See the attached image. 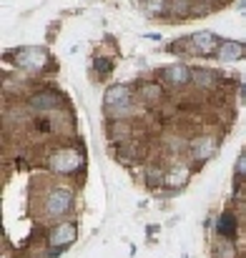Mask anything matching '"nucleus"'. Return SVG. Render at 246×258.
<instances>
[{
  "label": "nucleus",
  "instance_id": "20e7f679",
  "mask_svg": "<svg viewBox=\"0 0 246 258\" xmlns=\"http://www.w3.org/2000/svg\"><path fill=\"white\" fill-rule=\"evenodd\" d=\"M219 48H221V45H219V38H216L211 30H199V33H193L191 40H188V50L196 53V55H201V58L214 55Z\"/></svg>",
  "mask_w": 246,
  "mask_h": 258
},
{
  "label": "nucleus",
  "instance_id": "0eeeda50",
  "mask_svg": "<svg viewBox=\"0 0 246 258\" xmlns=\"http://www.w3.org/2000/svg\"><path fill=\"white\" fill-rule=\"evenodd\" d=\"M58 103H61V98L56 95V93H51V90H43V93H35L33 98H30V110L33 113H48V110H53V108H58Z\"/></svg>",
  "mask_w": 246,
  "mask_h": 258
},
{
  "label": "nucleus",
  "instance_id": "dca6fc26",
  "mask_svg": "<svg viewBox=\"0 0 246 258\" xmlns=\"http://www.w3.org/2000/svg\"><path fill=\"white\" fill-rule=\"evenodd\" d=\"M93 66H95V73H98V76H108V73L113 71V60H111V58H95Z\"/></svg>",
  "mask_w": 246,
  "mask_h": 258
},
{
  "label": "nucleus",
  "instance_id": "9d476101",
  "mask_svg": "<svg viewBox=\"0 0 246 258\" xmlns=\"http://www.w3.org/2000/svg\"><path fill=\"white\" fill-rule=\"evenodd\" d=\"M191 153H193L196 161H209L216 153V138H199V141H193Z\"/></svg>",
  "mask_w": 246,
  "mask_h": 258
},
{
  "label": "nucleus",
  "instance_id": "4468645a",
  "mask_svg": "<svg viewBox=\"0 0 246 258\" xmlns=\"http://www.w3.org/2000/svg\"><path fill=\"white\" fill-rule=\"evenodd\" d=\"M138 95H141L143 103H156L161 98V88L156 86V83H143V86L138 88Z\"/></svg>",
  "mask_w": 246,
  "mask_h": 258
},
{
  "label": "nucleus",
  "instance_id": "9b49d317",
  "mask_svg": "<svg viewBox=\"0 0 246 258\" xmlns=\"http://www.w3.org/2000/svg\"><path fill=\"white\" fill-rule=\"evenodd\" d=\"M216 233L221 236V238H236V216L231 213V211H226V213H221V218H219V226H216Z\"/></svg>",
  "mask_w": 246,
  "mask_h": 258
},
{
  "label": "nucleus",
  "instance_id": "ddd939ff",
  "mask_svg": "<svg viewBox=\"0 0 246 258\" xmlns=\"http://www.w3.org/2000/svg\"><path fill=\"white\" fill-rule=\"evenodd\" d=\"M193 81H196V86H201V88H214L216 81H219V76H216L214 71L199 68V71H193Z\"/></svg>",
  "mask_w": 246,
  "mask_h": 258
},
{
  "label": "nucleus",
  "instance_id": "39448f33",
  "mask_svg": "<svg viewBox=\"0 0 246 258\" xmlns=\"http://www.w3.org/2000/svg\"><path fill=\"white\" fill-rule=\"evenodd\" d=\"M48 63V55L43 48H18L15 50V66L25 68V71H43Z\"/></svg>",
  "mask_w": 246,
  "mask_h": 258
},
{
  "label": "nucleus",
  "instance_id": "f03ea898",
  "mask_svg": "<svg viewBox=\"0 0 246 258\" xmlns=\"http://www.w3.org/2000/svg\"><path fill=\"white\" fill-rule=\"evenodd\" d=\"M48 166H51V171L71 175V173H76L83 166V153L76 151V148H61V151H56L51 156V163Z\"/></svg>",
  "mask_w": 246,
  "mask_h": 258
},
{
  "label": "nucleus",
  "instance_id": "6e6552de",
  "mask_svg": "<svg viewBox=\"0 0 246 258\" xmlns=\"http://www.w3.org/2000/svg\"><path fill=\"white\" fill-rule=\"evenodd\" d=\"M166 83L171 86H186L188 81H193V71H188L183 63H176V66H168L164 71Z\"/></svg>",
  "mask_w": 246,
  "mask_h": 258
},
{
  "label": "nucleus",
  "instance_id": "423d86ee",
  "mask_svg": "<svg viewBox=\"0 0 246 258\" xmlns=\"http://www.w3.org/2000/svg\"><path fill=\"white\" fill-rule=\"evenodd\" d=\"M76 236H78V228H76V223H58L56 228H53V233H51V246L53 248H68L73 241H76Z\"/></svg>",
  "mask_w": 246,
  "mask_h": 258
},
{
  "label": "nucleus",
  "instance_id": "f8f14e48",
  "mask_svg": "<svg viewBox=\"0 0 246 258\" xmlns=\"http://www.w3.org/2000/svg\"><path fill=\"white\" fill-rule=\"evenodd\" d=\"M186 178H188V168L186 166H176V168H171L168 175H166L164 183H168L171 188H176V185H183L186 183Z\"/></svg>",
  "mask_w": 246,
  "mask_h": 258
},
{
  "label": "nucleus",
  "instance_id": "f3484780",
  "mask_svg": "<svg viewBox=\"0 0 246 258\" xmlns=\"http://www.w3.org/2000/svg\"><path fill=\"white\" fill-rule=\"evenodd\" d=\"M166 8L168 5H166L164 0H149V13H154V15H161Z\"/></svg>",
  "mask_w": 246,
  "mask_h": 258
},
{
  "label": "nucleus",
  "instance_id": "1a4fd4ad",
  "mask_svg": "<svg viewBox=\"0 0 246 258\" xmlns=\"http://www.w3.org/2000/svg\"><path fill=\"white\" fill-rule=\"evenodd\" d=\"M244 55H246V45L236 43V40H226L219 48V60H224V63H234V60H239Z\"/></svg>",
  "mask_w": 246,
  "mask_h": 258
},
{
  "label": "nucleus",
  "instance_id": "a211bd4d",
  "mask_svg": "<svg viewBox=\"0 0 246 258\" xmlns=\"http://www.w3.org/2000/svg\"><path fill=\"white\" fill-rule=\"evenodd\" d=\"M146 178H149V183H151V185H159V183H161V171L149 168V175H146Z\"/></svg>",
  "mask_w": 246,
  "mask_h": 258
},
{
  "label": "nucleus",
  "instance_id": "2eb2a0df",
  "mask_svg": "<svg viewBox=\"0 0 246 258\" xmlns=\"http://www.w3.org/2000/svg\"><path fill=\"white\" fill-rule=\"evenodd\" d=\"M168 10H171L173 15L183 18V15L191 13V3H188V0H171V3H168Z\"/></svg>",
  "mask_w": 246,
  "mask_h": 258
},
{
  "label": "nucleus",
  "instance_id": "aec40b11",
  "mask_svg": "<svg viewBox=\"0 0 246 258\" xmlns=\"http://www.w3.org/2000/svg\"><path fill=\"white\" fill-rule=\"evenodd\" d=\"M239 8L244 10V8H246V0H239Z\"/></svg>",
  "mask_w": 246,
  "mask_h": 258
},
{
  "label": "nucleus",
  "instance_id": "6ab92c4d",
  "mask_svg": "<svg viewBox=\"0 0 246 258\" xmlns=\"http://www.w3.org/2000/svg\"><path fill=\"white\" fill-rule=\"evenodd\" d=\"M236 175H246V153L236 161Z\"/></svg>",
  "mask_w": 246,
  "mask_h": 258
},
{
  "label": "nucleus",
  "instance_id": "f257e3e1",
  "mask_svg": "<svg viewBox=\"0 0 246 258\" xmlns=\"http://www.w3.org/2000/svg\"><path fill=\"white\" fill-rule=\"evenodd\" d=\"M103 103H106V110L111 115H116V118L126 115L133 110V90H131V86H123V83L111 86L103 95Z\"/></svg>",
  "mask_w": 246,
  "mask_h": 258
},
{
  "label": "nucleus",
  "instance_id": "7ed1b4c3",
  "mask_svg": "<svg viewBox=\"0 0 246 258\" xmlns=\"http://www.w3.org/2000/svg\"><path fill=\"white\" fill-rule=\"evenodd\" d=\"M73 203H76V198H73V193L68 188H56L45 198V213L51 218H61V216H66L73 208Z\"/></svg>",
  "mask_w": 246,
  "mask_h": 258
}]
</instances>
